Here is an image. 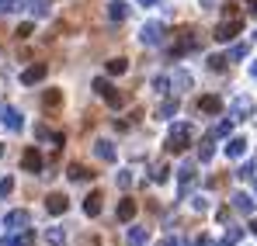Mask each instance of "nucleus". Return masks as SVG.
<instances>
[{
    "instance_id": "obj_1",
    "label": "nucleus",
    "mask_w": 257,
    "mask_h": 246,
    "mask_svg": "<svg viewBox=\"0 0 257 246\" xmlns=\"http://www.w3.org/2000/svg\"><path fill=\"white\" fill-rule=\"evenodd\" d=\"M32 239H35V232H32V229H25V232H14V236H7V239H4V246H28Z\"/></svg>"
},
{
    "instance_id": "obj_2",
    "label": "nucleus",
    "mask_w": 257,
    "mask_h": 246,
    "mask_svg": "<svg viewBox=\"0 0 257 246\" xmlns=\"http://www.w3.org/2000/svg\"><path fill=\"white\" fill-rule=\"evenodd\" d=\"M188 135H191L188 128H177V132L171 135V146H167V149H171V153H181V149H184V142H188Z\"/></svg>"
},
{
    "instance_id": "obj_3",
    "label": "nucleus",
    "mask_w": 257,
    "mask_h": 246,
    "mask_svg": "<svg viewBox=\"0 0 257 246\" xmlns=\"http://www.w3.org/2000/svg\"><path fill=\"white\" fill-rule=\"evenodd\" d=\"M4 225H7V229H21V225H28V211H11V215L4 218Z\"/></svg>"
},
{
    "instance_id": "obj_4",
    "label": "nucleus",
    "mask_w": 257,
    "mask_h": 246,
    "mask_svg": "<svg viewBox=\"0 0 257 246\" xmlns=\"http://www.w3.org/2000/svg\"><path fill=\"white\" fill-rule=\"evenodd\" d=\"M21 163H25V170H32V173H39V170H42V156H39V153H35V149H28V153H25V160H21Z\"/></svg>"
},
{
    "instance_id": "obj_5",
    "label": "nucleus",
    "mask_w": 257,
    "mask_h": 246,
    "mask_svg": "<svg viewBox=\"0 0 257 246\" xmlns=\"http://www.w3.org/2000/svg\"><path fill=\"white\" fill-rule=\"evenodd\" d=\"M45 208L52 211V215H59V211H66V194H49V201Z\"/></svg>"
},
{
    "instance_id": "obj_6",
    "label": "nucleus",
    "mask_w": 257,
    "mask_h": 246,
    "mask_svg": "<svg viewBox=\"0 0 257 246\" xmlns=\"http://www.w3.org/2000/svg\"><path fill=\"white\" fill-rule=\"evenodd\" d=\"M84 211H87V215H97V211H101V194H97V191H94V194H90V198H87Z\"/></svg>"
},
{
    "instance_id": "obj_7",
    "label": "nucleus",
    "mask_w": 257,
    "mask_h": 246,
    "mask_svg": "<svg viewBox=\"0 0 257 246\" xmlns=\"http://www.w3.org/2000/svg\"><path fill=\"white\" fill-rule=\"evenodd\" d=\"M146 239H150V232H143V229H132L128 232V246H143Z\"/></svg>"
},
{
    "instance_id": "obj_8",
    "label": "nucleus",
    "mask_w": 257,
    "mask_h": 246,
    "mask_svg": "<svg viewBox=\"0 0 257 246\" xmlns=\"http://www.w3.org/2000/svg\"><path fill=\"white\" fill-rule=\"evenodd\" d=\"M42 77H45V66H32L21 80H25V83H35V80H42Z\"/></svg>"
},
{
    "instance_id": "obj_9",
    "label": "nucleus",
    "mask_w": 257,
    "mask_h": 246,
    "mask_svg": "<svg viewBox=\"0 0 257 246\" xmlns=\"http://www.w3.org/2000/svg\"><path fill=\"white\" fill-rule=\"evenodd\" d=\"M132 215H136V205H132V201H122V205H118V218H122V222H128Z\"/></svg>"
},
{
    "instance_id": "obj_10",
    "label": "nucleus",
    "mask_w": 257,
    "mask_h": 246,
    "mask_svg": "<svg viewBox=\"0 0 257 246\" xmlns=\"http://www.w3.org/2000/svg\"><path fill=\"white\" fill-rule=\"evenodd\" d=\"M11 187H14V180H11V177H7V180H0V198H7V194H11Z\"/></svg>"
},
{
    "instance_id": "obj_11",
    "label": "nucleus",
    "mask_w": 257,
    "mask_h": 246,
    "mask_svg": "<svg viewBox=\"0 0 257 246\" xmlns=\"http://www.w3.org/2000/svg\"><path fill=\"white\" fill-rule=\"evenodd\" d=\"M70 177H73V180H84L87 170H84V166H70Z\"/></svg>"
},
{
    "instance_id": "obj_12",
    "label": "nucleus",
    "mask_w": 257,
    "mask_h": 246,
    "mask_svg": "<svg viewBox=\"0 0 257 246\" xmlns=\"http://www.w3.org/2000/svg\"><path fill=\"white\" fill-rule=\"evenodd\" d=\"M226 243H229V246L240 243V229H229V232H226Z\"/></svg>"
},
{
    "instance_id": "obj_13",
    "label": "nucleus",
    "mask_w": 257,
    "mask_h": 246,
    "mask_svg": "<svg viewBox=\"0 0 257 246\" xmlns=\"http://www.w3.org/2000/svg\"><path fill=\"white\" fill-rule=\"evenodd\" d=\"M49 243L59 246V243H63V232H59V229H52V232H49Z\"/></svg>"
},
{
    "instance_id": "obj_14",
    "label": "nucleus",
    "mask_w": 257,
    "mask_h": 246,
    "mask_svg": "<svg viewBox=\"0 0 257 246\" xmlns=\"http://www.w3.org/2000/svg\"><path fill=\"white\" fill-rule=\"evenodd\" d=\"M202 108H205V111H215V108H219V101H215V97H205V101H202Z\"/></svg>"
},
{
    "instance_id": "obj_15",
    "label": "nucleus",
    "mask_w": 257,
    "mask_h": 246,
    "mask_svg": "<svg viewBox=\"0 0 257 246\" xmlns=\"http://www.w3.org/2000/svg\"><path fill=\"white\" fill-rule=\"evenodd\" d=\"M250 232H257V222H254V229H250Z\"/></svg>"
}]
</instances>
